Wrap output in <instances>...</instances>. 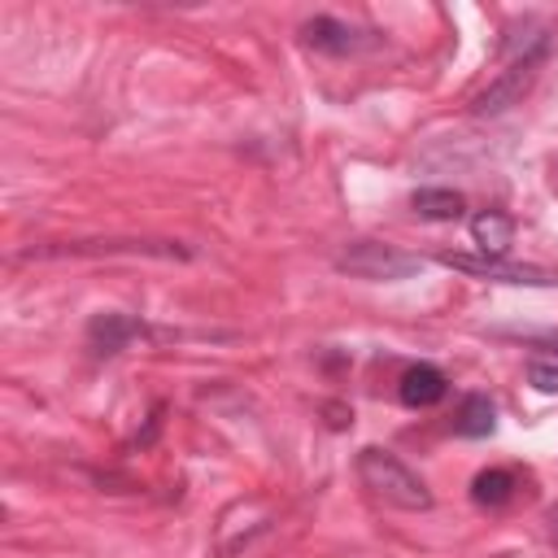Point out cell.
<instances>
[{
  "mask_svg": "<svg viewBox=\"0 0 558 558\" xmlns=\"http://www.w3.org/2000/svg\"><path fill=\"white\" fill-rule=\"evenodd\" d=\"M357 475H362V484L379 497V501H388V506H401V510H427L432 506V493H427V484L397 458V453H388V449H362L357 453Z\"/></svg>",
  "mask_w": 558,
  "mask_h": 558,
  "instance_id": "1",
  "label": "cell"
},
{
  "mask_svg": "<svg viewBox=\"0 0 558 558\" xmlns=\"http://www.w3.org/2000/svg\"><path fill=\"white\" fill-rule=\"evenodd\" d=\"M336 266L349 270V275H357V279H384V283H392V279H410V275L423 270L418 257L397 253V248L375 244V240H357V244H349V248L336 257Z\"/></svg>",
  "mask_w": 558,
  "mask_h": 558,
  "instance_id": "2",
  "label": "cell"
},
{
  "mask_svg": "<svg viewBox=\"0 0 558 558\" xmlns=\"http://www.w3.org/2000/svg\"><path fill=\"white\" fill-rule=\"evenodd\" d=\"M445 266L471 275V279H488V283H527V288H549L558 283L554 270L541 266H523V262H506V257H484V253H440Z\"/></svg>",
  "mask_w": 558,
  "mask_h": 558,
  "instance_id": "3",
  "label": "cell"
},
{
  "mask_svg": "<svg viewBox=\"0 0 558 558\" xmlns=\"http://www.w3.org/2000/svg\"><path fill=\"white\" fill-rule=\"evenodd\" d=\"M541 57L545 52H527V57H514L480 96H475V113H501V109H510V105H519L523 100V92L532 87V78H536V65H541Z\"/></svg>",
  "mask_w": 558,
  "mask_h": 558,
  "instance_id": "4",
  "label": "cell"
},
{
  "mask_svg": "<svg viewBox=\"0 0 558 558\" xmlns=\"http://www.w3.org/2000/svg\"><path fill=\"white\" fill-rule=\"evenodd\" d=\"M471 240L484 257H506L510 244H514V218L501 214V209H480L471 218Z\"/></svg>",
  "mask_w": 558,
  "mask_h": 558,
  "instance_id": "5",
  "label": "cell"
},
{
  "mask_svg": "<svg viewBox=\"0 0 558 558\" xmlns=\"http://www.w3.org/2000/svg\"><path fill=\"white\" fill-rule=\"evenodd\" d=\"M401 401L410 405V410H427V405H436L445 392H449V379L432 366V362H418V366H410L405 375H401Z\"/></svg>",
  "mask_w": 558,
  "mask_h": 558,
  "instance_id": "6",
  "label": "cell"
},
{
  "mask_svg": "<svg viewBox=\"0 0 558 558\" xmlns=\"http://www.w3.org/2000/svg\"><path fill=\"white\" fill-rule=\"evenodd\" d=\"M131 336H140V323L126 318V314H96L92 327H87V344L96 353H105V357L118 353V349H126Z\"/></svg>",
  "mask_w": 558,
  "mask_h": 558,
  "instance_id": "7",
  "label": "cell"
},
{
  "mask_svg": "<svg viewBox=\"0 0 558 558\" xmlns=\"http://www.w3.org/2000/svg\"><path fill=\"white\" fill-rule=\"evenodd\" d=\"M410 205H414L418 218L453 222V218H462V205H466V201H462L453 187H418V192L410 196Z\"/></svg>",
  "mask_w": 558,
  "mask_h": 558,
  "instance_id": "8",
  "label": "cell"
},
{
  "mask_svg": "<svg viewBox=\"0 0 558 558\" xmlns=\"http://www.w3.org/2000/svg\"><path fill=\"white\" fill-rule=\"evenodd\" d=\"M493 427H497V410H493V401H488L484 392L462 397L458 418H453V432H458V436H488Z\"/></svg>",
  "mask_w": 558,
  "mask_h": 558,
  "instance_id": "9",
  "label": "cell"
},
{
  "mask_svg": "<svg viewBox=\"0 0 558 558\" xmlns=\"http://www.w3.org/2000/svg\"><path fill=\"white\" fill-rule=\"evenodd\" d=\"M305 39H310V48H318V52H349V48H357L353 26H344V22H336V17H314V22H305Z\"/></svg>",
  "mask_w": 558,
  "mask_h": 558,
  "instance_id": "10",
  "label": "cell"
},
{
  "mask_svg": "<svg viewBox=\"0 0 558 558\" xmlns=\"http://www.w3.org/2000/svg\"><path fill=\"white\" fill-rule=\"evenodd\" d=\"M471 497H475V506L497 510V506H506L514 497V475L506 466H488V471H480L471 480Z\"/></svg>",
  "mask_w": 558,
  "mask_h": 558,
  "instance_id": "11",
  "label": "cell"
},
{
  "mask_svg": "<svg viewBox=\"0 0 558 558\" xmlns=\"http://www.w3.org/2000/svg\"><path fill=\"white\" fill-rule=\"evenodd\" d=\"M527 384H532L536 392H558V362L536 357V362L527 366Z\"/></svg>",
  "mask_w": 558,
  "mask_h": 558,
  "instance_id": "12",
  "label": "cell"
},
{
  "mask_svg": "<svg viewBox=\"0 0 558 558\" xmlns=\"http://www.w3.org/2000/svg\"><path fill=\"white\" fill-rule=\"evenodd\" d=\"M549 536H554V545H558V510H549Z\"/></svg>",
  "mask_w": 558,
  "mask_h": 558,
  "instance_id": "13",
  "label": "cell"
}]
</instances>
